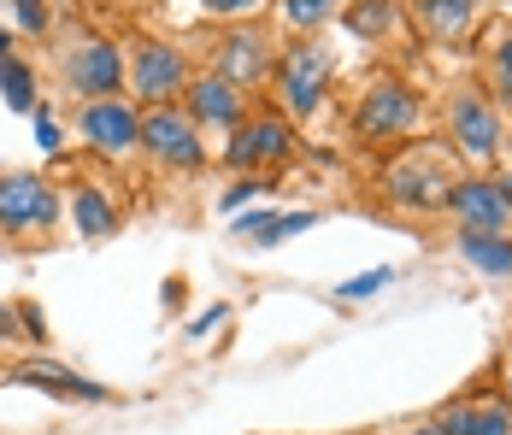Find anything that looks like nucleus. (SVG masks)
I'll return each instance as SVG.
<instances>
[{
    "instance_id": "a878e982",
    "label": "nucleus",
    "mask_w": 512,
    "mask_h": 435,
    "mask_svg": "<svg viewBox=\"0 0 512 435\" xmlns=\"http://www.w3.org/2000/svg\"><path fill=\"white\" fill-rule=\"evenodd\" d=\"M254 194H271V177H242V183H230V189H224V212H236V206L254 200Z\"/></svg>"
},
{
    "instance_id": "9b49d317",
    "label": "nucleus",
    "mask_w": 512,
    "mask_h": 435,
    "mask_svg": "<svg viewBox=\"0 0 512 435\" xmlns=\"http://www.w3.org/2000/svg\"><path fill=\"white\" fill-rule=\"evenodd\" d=\"M177 100H183V112H189L201 130H236V124L248 118V89H236V83H224V77H212V71L189 77Z\"/></svg>"
},
{
    "instance_id": "1a4fd4ad",
    "label": "nucleus",
    "mask_w": 512,
    "mask_h": 435,
    "mask_svg": "<svg viewBox=\"0 0 512 435\" xmlns=\"http://www.w3.org/2000/svg\"><path fill=\"white\" fill-rule=\"evenodd\" d=\"M77 136L95 147V153H106V159H124L130 147H142V112L124 95L83 100L77 106Z\"/></svg>"
},
{
    "instance_id": "aec40b11",
    "label": "nucleus",
    "mask_w": 512,
    "mask_h": 435,
    "mask_svg": "<svg viewBox=\"0 0 512 435\" xmlns=\"http://www.w3.org/2000/svg\"><path fill=\"white\" fill-rule=\"evenodd\" d=\"M460 247H465V259L483 265L489 277H512V242L507 236H477V230H465Z\"/></svg>"
},
{
    "instance_id": "f8f14e48",
    "label": "nucleus",
    "mask_w": 512,
    "mask_h": 435,
    "mask_svg": "<svg viewBox=\"0 0 512 435\" xmlns=\"http://www.w3.org/2000/svg\"><path fill=\"white\" fill-rule=\"evenodd\" d=\"M448 136H454V147H460L465 159H495L501 118H495V106L477 95V89H460V95L448 100Z\"/></svg>"
},
{
    "instance_id": "ddd939ff",
    "label": "nucleus",
    "mask_w": 512,
    "mask_h": 435,
    "mask_svg": "<svg viewBox=\"0 0 512 435\" xmlns=\"http://www.w3.org/2000/svg\"><path fill=\"white\" fill-rule=\"evenodd\" d=\"M448 206L460 212V224H465V230H477V236H501V230L512 224V200L501 194V183H483V177L454 183Z\"/></svg>"
},
{
    "instance_id": "0eeeda50",
    "label": "nucleus",
    "mask_w": 512,
    "mask_h": 435,
    "mask_svg": "<svg viewBox=\"0 0 512 435\" xmlns=\"http://www.w3.org/2000/svg\"><path fill=\"white\" fill-rule=\"evenodd\" d=\"M59 77L77 100H106L124 89V48L106 42V36H77L65 59H59Z\"/></svg>"
},
{
    "instance_id": "dca6fc26",
    "label": "nucleus",
    "mask_w": 512,
    "mask_h": 435,
    "mask_svg": "<svg viewBox=\"0 0 512 435\" xmlns=\"http://www.w3.org/2000/svg\"><path fill=\"white\" fill-rule=\"evenodd\" d=\"M312 224H318L312 212H242V218H230V230L248 247H283L295 236H307Z\"/></svg>"
},
{
    "instance_id": "c85d7f7f",
    "label": "nucleus",
    "mask_w": 512,
    "mask_h": 435,
    "mask_svg": "<svg viewBox=\"0 0 512 435\" xmlns=\"http://www.w3.org/2000/svg\"><path fill=\"white\" fill-rule=\"evenodd\" d=\"M259 0H206V12H218V18H242V12H254Z\"/></svg>"
},
{
    "instance_id": "6e6552de",
    "label": "nucleus",
    "mask_w": 512,
    "mask_h": 435,
    "mask_svg": "<svg viewBox=\"0 0 512 435\" xmlns=\"http://www.w3.org/2000/svg\"><path fill=\"white\" fill-rule=\"evenodd\" d=\"M354 124H359L365 142L407 136L412 124H418V95H412L407 83H395V77H371L365 95H359V106H354Z\"/></svg>"
},
{
    "instance_id": "f03ea898",
    "label": "nucleus",
    "mask_w": 512,
    "mask_h": 435,
    "mask_svg": "<svg viewBox=\"0 0 512 435\" xmlns=\"http://www.w3.org/2000/svg\"><path fill=\"white\" fill-rule=\"evenodd\" d=\"M336 77V53L324 48L318 36H301L295 48H283L277 59V83H283V106H289V124H307L312 112L324 106V89Z\"/></svg>"
},
{
    "instance_id": "7c9ffc66",
    "label": "nucleus",
    "mask_w": 512,
    "mask_h": 435,
    "mask_svg": "<svg viewBox=\"0 0 512 435\" xmlns=\"http://www.w3.org/2000/svg\"><path fill=\"white\" fill-rule=\"evenodd\" d=\"M0 53H12V30L6 24H0Z\"/></svg>"
},
{
    "instance_id": "2f4dec72",
    "label": "nucleus",
    "mask_w": 512,
    "mask_h": 435,
    "mask_svg": "<svg viewBox=\"0 0 512 435\" xmlns=\"http://www.w3.org/2000/svg\"><path fill=\"white\" fill-rule=\"evenodd\" d=\"M412 435H442V430H436V424H430V430H412Z\"/></svg>"
},
{
    "instance_id": "bb28decb",
    "label": "nucleus",
    "mask_w": 512,
    "mask_h": 435,
    "mask_svg": "<svg viewBox=\"0 0 512 435\" xmlns=\"http://www.w3.org/2000/svg\"><path fill=\"white\" fill-rule=\"evenodd\" d=\"M59 142H65L59 124H53L48 112H36V147H42V153H59Z\"/></svg>"
},
{
    "instance_id": "7ed1b4c3",
    "label": "nucleus",
    "mask_w": 512,
    "mask_h": 435,
    "mask_svg": "<svg viewBox=\"0 0 512 435\" xmlns=\"http://www.w3.org/2000/svg\"><path fill=\"white\" fill-rule=\"evenodd\" d=\"M289 153H295V124L283 112H248L224 142V165L236 177H259V171L289 165Z\"/></svg>"
},
{
    "instance_id": "5701e85b",
    "label": "nucleus",
    "mask_w": 512,
    "mask_h": 435,
    "mask_svg": "<svg viewBox=\"0 0 512 435\" xmlns=\"http://www.w3.org/2000/svg\"><path fill=\"white\" fill-rule=\"evenodd\" d=\"M12 12H18V30L24 36H48V24H53L48 0H12Z\"/></svg>"
},
{
    "instance_id": "cd10ccee",
    "label": "nucleus",
    "mask_w": 512,
    "mask_h": 435,
    "mask_svg": "<svg viewBox=\"0 0 512 435\" xmlns=\"http://www.w3.org/2000/svg\"><path fill=\"white\" fill-rule=\"evenodd\" d=\"M224 312H230V306H206L201 318L189 324V341H195V336H206V330H218V324H224Z\"/></svg>"
},
{
    "instance_id": "393cba45",
    "label": "nucleus",
    "mask_w": 512,
    "mask_h": 435,
    "mask_svg": "<svg viewBox=\"0 0 512 435\" xmlns=\"http://www.w3.org/2000/svg\"><path fill=\"white\" fill-rule=\"evenodd\" d=\"M495 95H501V106H512V30L495 48Z\"/></svg>"
},
{
    "instance_id": "473e14b6",
    "label": "nucleus",
    "mask_w": 512,
    "mask_h": 435,
    "mask_svg": "<svg viewBox=\"0 0 512 435\" xmlns=\"http://www.w3.org/2000/svg\"><path fill=\"white\" fill-rule=\"evenodd\" d=\"M507 400H512V365H507Z\"/></svg>"
},
{
    "instance_id": "423d86ee",
    "label": "nucleus",
    "mask_w": 512,
    "mask_h": 435,
    "mask_svg": "<svg viewBox=\"0 0 512 435\" xmlns=\"http://www.w3.org/2000/svg\"><path fill=\"white\" fill-rule=\"evenodd\" d=\"M142 147H148V159H159L165 171H201L206 165L201 124H195L177 100H165V106H148V112H142Z\"/></svg>"
},
{
    "instance_id": "412c9836",
    "label": "nucleus",
    "mask_w": 512,
    "mask_h": 435,
    "mask_svg": "<svg viewBox=\"0 0 512 435\" xmlns=\"http://www.w3.org/2000/svg\"><path fill=\"white\" fill-rule=\"evenodd\" d=\"M348 30L354 36H389L395 30V0H359L348 12Z\"/></svg>"
},
{
    "instance_id": "9d476101",
    "label": "nucleus",
    "mask_w": 512,
    "mask_h": 435,
    "mask_svg": "<svg viewBox=\"0 0 512 435\" xmlns=\"http://www.w3.org/2000/svg\"><path fill=\"white\" fill-rule=\"evenodd\" d=\"M206 59H212V77H224L236 89H254L259 77H271V65H277V53H271V42L259 30H224V36H212Z\"/></svg>"
},
{
    "instance_id": "2eb2a0df",
    "label": "nucleus",
    "mask_w": 512,
    "mask_h": 435,
    "mask_svg": "<svg viewBox=\"0 0 512 435\" xmlns=\"http://www.w3.org/2000/svg\"><path fill=\"white\" fill-rule=\"evenodd\" d=\"M442 435H512V400H454L442 418Z\"/></svg>"
},
{
    "instance_id": "f3484780",
    "label": "nucleus",
    "mask_w": 512,
    "mask_h": 435,
    "mask_svg": "<svg viewBox=\"0 0 512 435\" xmlns=\"http://www.w3.org/2000/svg\"><path fill=\"white\" fill-rule=\"evenodd\" d=\"M71 212H77V230L89 236V242H101L118 230V212H112V194L95 189V183H83V189H71Z\"/></svg>"
},
{
    "instance_id": "f257e3e1",
    "label": "nucleus",
    "mask_w": 512,
    "mask_h": 435,
    "mask_svg": "<svg viewBox=\"0 0 512 435\" xmlns=\"http://www.w3.org/2000/svg\"><path fill=\"white\" fill-rule=\"evenodd\" d=\"M454 165H448V153L442 147H407V153H395L389 159V171H383V194L395 200V206H448V194H454Z\"/></svg>"
},
{
    "instance_id": "4be33fe9",
    "label": "nucleus",
    "mask_w": 512,
    "mask_h": 435,
    "mask_svg": "<svg viewBox=\"0 0 512 435\" xmlns=\"http://www.w3.org/2000/svg\"><path fill=\"white\" fill-rule=\"evenodd\" d=\"M336 6H342V0H283V24H289V30H301V36H312Z\"/></svg>"
},
{
    "instance_id": "20e7f679",
    "label": "nucleus",
    "mask_w": 512,
    "mask_h": 435,
    "mask_svg": "<svg viewBox=\"0 0 512 435\" xmlns=\"http://www.w3.org/2000/svg\"><path fill=\"white\" fill-rule=\"evenodd\" d=\"M124 83H130L136 100L165 106V100L183 95L189 59H183V48H171V42H159V36H136V42L124 48Z\"/></svg>"
},
{
    "instance_id": "b1692460",
    "label": "nucleus",
    "mask_w": 512,
    "mask_h": 435,
    "mask_svg": "<svg viewBox=\"0 0 512 435\" xmlns=\"http://www.w3.org/2000/svg\"><path fill=\"white\" fill-rule=\"evenodd\" d=\"M389 283H395V271H383V265H377V271H365V277H348L336 294H342V300H371V294L389 289Z\"/></svg>"
},
{
    "instance_id": "c756f323",
    "label": "nucleus",
    "mask_w": 512,
    "mask_h": 435,
    "mask_svg": "<svg viewBox=\"0 0 512 435\" xmlns=\"http://www.w3.org/2000/svg\"><path fill=\"white\" fill-rule=\"evenodd\" d=\"M0 341H24V330H18V306H0Z\"/></svg>"
},
{
    "instance_id": "a211bd4d",
    "label": "nucleus",
    "mask_w": 512,
    "mask_h": 435,
    "mask_svg": "<svg viewBox=\"0 0 512 435\" xmlns=\"http://www.w3.org/2000/svg\"><path fill=\"white\" fill-rule=\"evenodd\" d=\"M418 18L442 36V42H454L471 30V18H477V0H418Z\"/></svg>"
},
{
    "instance_id": "6ab92c4d",
    "label": "nucleus",
    "mask_w": 512,
    "mask_h": 435,
    "mask_svg": "<svg viewBox=\"0 0 512 435\" xmlns=\"http://www.w3.org/2000/svg\"><path fill=\"white\" fill-rule=\"evenodd\" d=\"M0 100L12 112H36V71L18 53H0Z\"/></svg>"
},
{
    "instance_id": "39448f33",
    "label": "nucleus",
    "mask_w": 512,
    "mask_h": 435,
    "mask_svg": "<svg viewBox=\"0 0 512 435\" xmlns=\"http://www.w3.org/2000/svg\"><path fill=\"white\" fill-rule=\"evenodd\" d=\"M59 194L36 171H0V236H53Z\"/></svg>"
},
{
    "instance_id": "4468645a",
    "label": "nucleus",
    "mask_w": 512,
    "mask_h": 435,
    "mask_svg": "<svg viewBox=\"0 0 512 435\" xmlns=\"http://www.w3.org/2000/svg\"><path fill=\"white\" fill-rule=\"evenodd\" d=\"M12 383L42 388V394H53V400H112V388L89 383V377H77V371H65V365H53V359H30V365H18Z\"/></svg>"
}]
</instances>
